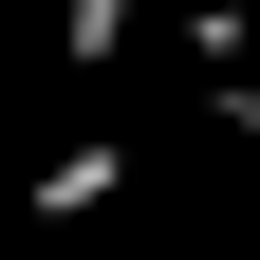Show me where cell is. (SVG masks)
<instances>
[{"instance_id":"cell-1","label":"cell","mask_w":260,"mask_h":260,"mask_svg":"<svg viewBox=\"0 0 260 260\" xmlns=\"http://www.w3.org/2000/svg\"><path fill=\"white\" fill-rule=\"evenodd\" d=\"M56 56H75V75H112V56H130V0H56Z\"/></svg>"}]
</instances>
